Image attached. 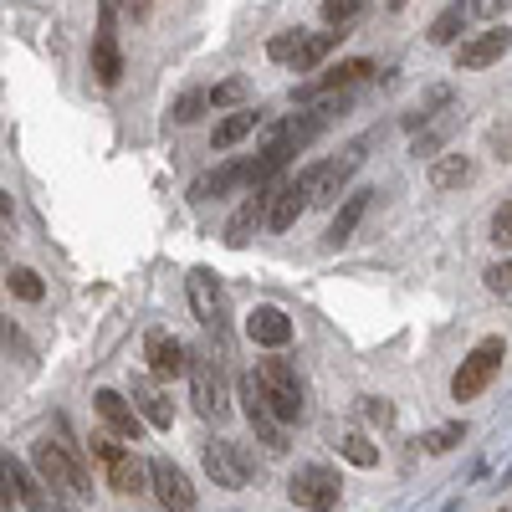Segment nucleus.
<instances>
[{
    "label": "nucleus",
    "instance_id": "38",
    "mask_svg": "<svg viewBox=\"0 0 512 512\" xmlns=\"http://www.w3.org/2000/svg\"><path fill=\"white\" fill-rule=\"evenodd\" d=\"M492 241L507 251V241H512V200H502V205L492 210Z\"/></svg>",
    "mask_w": 512,
    "mask_h": 512
},
{
    "label": "nucleus",
    "instance_id": "13",
    "mask_svg": "<svg viewBox=\"0 0 512 512\" xmlns=\"http://www.w3.org/2000/svg\"><path fill=\"white\" fill-rule=\"evenodd\" d=\"M123 400L134 405V415L144 425H154V431H169V425H175V405H169V395L159 390L154 374H134V379H128V395Z\"/></svg>",
    "mask_w": 512,
    "mask_h": 512
},
{
    "label": "nucleus",
    "instance_id": "15",
    "mask_svg": "<svg viewBox=\"0 0 512 512\" xmlns=\"http://www.w3.org/2000/svg\"><path fill=\"white\" fill-rule=\"evenodd\" d=\"M144 359H149V369H154L159 379H180L185 364H190V349H185L169 328H149V333H144Z\"/></svg>",
    "mask_w": 512,
    "mask_h": 512
},
{
    "label": "nucleus",
    "instance_id": "2",
    "mask_svg": "<svg viewBox=\"0 0 512 512\" xmlns=\"http://www.w3.org/2000/svg\"><path fill=\"white\" fill-rule=\"evenodd\" d=\"M364 149H369V139H354L338 159H318V164H308V169H303V175H292V180H297V190L308 195V205H338V195H344L349 175L364 164Z\"/></svg>",
    "mask_w": 512,
    "mask_h": 512
},
{
    "label": "nucleus",
    "instance_id": "19",
    "mask_svg": "<svg viewBox=\"0 0 512 512\" xmlns=\"http://www.w3.org/2000/svg\"><path fill=\"white\" fill-rule=\"evenodd\" d=\"M0 472H6L16 502H26L31 512H47V507H52V492H47V482L31 472V461H21V456H0Z\"/></svg>",
    "mask_w": 512,
    "mask_h": 512
},
{
    "label": "nucleus",
    "instance_id": "39",
    "mask_svg": "<svg viewBox=\"0 0 512 512\" xmlns=\"http://www.w3.org/2000/svg\"><path fill=\"white\" fill-rule=\"evenodd\" d=\"M482 277H487V292H497L502 303H507V297H512V267L502 262V267H487Z\"/></svg>",
    "mask_w": 512,
    "mask_h": 512
},
{
    "label": "nucleus",
    "instance_id": "33",
    "mask_svg": "<svg viewBox=\"0 0 512 512\" xmlns=\"http://www.w3.org/2000/svg\"><path fill=\"white\" fill-rule=\"evenodd\" d=\"M338 451H344V461H354V466H379V446L359 431H349L344 441H338Z\"/></svg>",
    "mask_w": 512,
    "mask_h": 512
},
{
    "label": "nucleus",
    "instance_id": "42",
    "mask_svg": "<svg viewBox=\"0 0 512 512\" xmlns=\"http://www.w3.org/2000/svg\"><path fill=\"white\" fill-rule=\"evenodd\" d=\"M123 6H128V16H134V21H144V16H149V0H123Z\"/></svg>",
    "mask_w": 512,
    "mask_h": 512
},
{
    "label": "nucleus",
    "instance_id": "36",
    "mask_svg": "<svg viewBox=\"0 0 512 512\" xmlns=\"http://www.w3.org/2000/svg\"><path fill=\"white\" fill-rule=\"evenodd\" d=\"M297 41H303V31H277V36L267 41V57H272V62H292Z\"/></svg>",
    "mask_w": 512,
    "mask_h": 512
},
{
    "label": "nucleus",
    "instance_id": "24",
    "mask_svg": "<svg viewBox=\"0 0 512 512\" xmlns=\"http://www.w3.org/2000/svg\"><path fill=\"white\" fill-rule=\"evenodd\" d=\"M472 16H477V0H451V6L431 21V31H425V36H431V47H451V41L472 26Z\"/></svg>",
    "mask_w": 512,
    "mask_h": 512
},
{
    "label": "nucleus",
    "instance_id": "10",
    "mask_svg": "<svg viewBox=\"0 0 512 512\" xmlns=\"http://www.w3.org/2000/svg\"><path fill=\"white\" fill-rule=\"evenodd\" d=\"M236 400H241V410H246V420H251V431H256V441H262L267 451H287V425L267 410V400H262V384H256V374L246 369L241 379H236Z\"/></svg>",
    "mask_w": 512,
    "mask_h": 512
},
{
    "label": "nucleus",
    "instance_id": "30",
    "mask_svg": "<svg viewBox=\"0 0 512 512\" xmlns=\"http://www.w3.org/2000/svg\"><path fill=\"white\" fill-rule=\"evenodd\" d=\"M456 118H461V108L441 113V123H431V128H425V134L415 139V149H410V154H415V159H420V154H425V159H436V149H441V144L451 139V128H456Z\"/></svg>",
    "mask_w": 512,
    "mask_h": 512
},
{
    "label": "nucleus",
    "instance_id": "14",
    "mask_svg": "<svg viewBox=\"0 0 512 512\" xmlns=\"http://www.w3.org/2000/svg\"><path fill=\"white\" fill-rule=\"evenodd\" d=\"M507 47H512V31H507V21H497V26L477 31L472 41H461V47H456V72H482V67L502 62Z\"/></svg>",
    "mask_w": 512,
    "mask_h": 512
},
{
    "label": "nucleus",
    "instance_id": "41",
    "mask_svg": "<svg viewBox=\"0 0 512 512\" xmlns=\"http://www.w3.org/2000/svg\"><path fill=\"white\" fill-rule=\"evenodd\" d=\"M0 344H21V333H16V323H6V318H0Z\"/></svg>",
    "mask_w": 512,
    "mask_h": 512
},
{
    "label": "nucleus",
    "instance_id": "17",
    "mask_svg": "<svg viewBox=\"0 0 512 512\" xmlns=\"http://www.w3.org/2000/svg\"><path fill=\"white\" fill-rule=\"evenodd\" d=\"M303 210H308V195L303 190H297V180H277V185H267V231H292L297 226V216H303Z\"/></svg>",
    "mask_w": 512,
    "mask_h": 512
},
{
    "label": "nucleus",
    "instance_id": "18",
    "mask_svg": "<svg viewBox=\"0 0 512 512\" xmlns=\"http://www.w3.org/2000/svg\"><path fill=\"white\" fill-rule=\"evenodd\" d=\"M246 338L256 349H287L292 344V318L282 313V308H251L246 313Z\"/></svg>",
    "mask_w": 512,
    "mask_h": 512
},
{
    "label": "nucleus",
    "instance_id": "8",
    "mask_svg": "<svg viewBox=\"0 0 512 512\" xmlns=\"http://www.w3.org/2000/svg\"><path fill=\"white\" fill-rule=\"evenodd\" d=\"M200 461H205V477L216 482V487H226V492L256 487V461H251V451L236 446V441H205Z\"/></svg>",
    "mask_w": 512,
    "mask_h": 512
},
{
    "label": "nucleus",
    "instance_id": "1",
    "mask_svg": "<svg viewBox=\"0 0 512 512\" xmlns=\"http://www.w3.org/2000/svg\"><path fill=\"white\" fill-rule=\"evenodd\" d=\"M31 472L52 487V497H93V472H88V461L67 456L52 436H41V441L31 446Z\"/></svg>",
    "mask_w": 512,
    "mask_h": 512
},
{
    "label": "nucleus",
    "instance_id": "31",
    "mask_svg": "<svg viewBox=\"0 0 512 512\" xmlns=\"http://www.w3.org/2000/svg\"><path fill=\"white\" fill-rule=\"evenodd\" d=\"M461 441H466V425L451 420V425H436V431H425V436H420V451H425V456H446V451H456Z\"/></svg>",
    "mask_w": 512,
    "mask_h": 512
},
{
    "label": "nucleus",
    "instance_id": "28",
    "mask_svg": "<svg viewBox=\"0 0 512 512\" xmlns=\"http://www.w3.org/2000/svg\"><path fill=\"white\" fill-rule=\"evenodd\" d=\"M451 108H456V93H451V88H425L420 103L405 113V128H425V123H436V118L451 113Z\"/></svg>",
    "mask_w": 512,
    "mask_h": 512
},
{
    "label": "nucleus",
    "instance_id": "44",
    "mask_svg": "<svg viewBox=\"0 0 512 512\" xmlns=\"http://www.w3.org/2000/svg\"><path fill=\"white\" fill-rule=\"evenodd\" d=\"M47 512H77V507H72L67 497H52V507H47Z\"/></svg>",
    "mask_w": 512,
    "mask_h": 512
},
{
    "label": "nucleus",
    "instance_id": "29",
    "mask_svg": "<svg viewBox=\"0 0 512 512\" xmlns=\"http://www.w3.org/2000/svg\"><path fill=\"white\" fill-rule=\"evenodd\" d=\"M246 98H251V82L246 77H226V82H216V88L205 93V103L216 108V113H236V108H246Z\"/></svg>",
    "mask_w": 512,
    "mask_h": 512
},
{
    "label": "nucleus",
    "instance_id": "45",
    "mask_svg": "<svg viewBox=\"0 0 512 512\" xmlns=\"http://www.w3.org/2000/svg\"><path fill=\"white\" fill-rule=\"evenodd\" d=\"M11 210H16V205H11V195H6V190H0V221H6V216H11Z\"/></svg>",
    "mask_w": 512,
    "mask_h": 512
},
{
    "label": "nucleus",
    "instance_id": "32",
    "mask_svg": "<svg viewBox=\"0 0 512 512\" xmlns=\"http://www.w3.org/2000/svg\"><path fill=\"white\" fill-rule=\"evenodd\" d=\"M364 11H369V6H359V0H323V21H328V31H349Z\"/></svg>",
    "mask_w": 512,
    "mask_h": 512
},
{
    "label": "nucleus",
    "instance_id": "25",
    "mask_svg": "<svg viewBox=\"0 0 512 512\" xmlns=\"http://www.w3.org/2000/svg\"><path fill=\"white\" fill-rule=\"evenodd\" d=\"M93 77L103 82V88H118V77H123L118 31H93Z\"/></svg>",
    "mask_w": 512,
    "mask_h": 512
},
{
    "label": "nucleus",
    "instance_id": "6",
    "mask_svg": "<svg viewBox=\"0 0 512 512\" xmlns=\"http://www.w3.org/2000/svg\"><path fill=\"white\" fill-rule=\"evenodd\" d=\"M93 456L103 461V477L113 482V492H149V461L144 456H134V446H123V441H113L108 431H98L93 441Z\"/></svg>",
    "mask_w": 512,
    "mask_h": 512
},
{
    "label": "nucleus",
    "instance_id": "35",
    "mask_svg": "<svg viewBox=\"0 0 512 512\" xmlns=\"http://www.w3.org/2000/svg\"><path fill=\"white\" fill-rule=\"evenodd\" d=\"M205 88H185L180 98H175V123H200L205 118Z\"/></svg>",
    "mask_w": 512,
    "mask_h": 512
},
{
    "label": "nucleus",
    "instance_id": "23",
    "mask_svg": "<svg viewBox=\"0 0 512 512\" xmlns=\"http://www.w3.org/2000/svg\"><path fill=\"white\" fill-rule=\"evenodd\" d=\"M349 31H303V41H297L292 52V72H318L328 52H338V41H344Z\"/></svg>",
    "mask_w": 512,
    "mask_h": 512
},
{
    "label": "nucleus",
    "instance_id": "40",
    "mask_svg": "<svg viewBox=\"0 0 512 512\" xmlns=\"http://www.w3.org/2000/svg\"><path fill=\"white\" fill-rule=\"evenodd\" d=\"M492 149H497V159L507 164V123H492Z\"/></svg>",
    "mask_w": 512,
    "mask_h": 512
},
{
    "label": "nucleus",
    "instance_id": "27",
    "mask_svg": "<svg viewBox=\"0 0 512 512\" xmlns=\"http://www.w3.org/2000/svg\"><path fill=\"white\" fill-rule=\"evenodd\" d=\"M256 123H262V113H256V108H236V113H226V118L216 123V134H210V144H216V149L226 154V149H236L246 134H256Z\"/></svg>",
    "mask_w": 512,
    "mask_h": 512
},
{
    "label": "nucleus",
    "instance_id": "5",
    "mask_svg": "<svg viewBox=\"0 0 512 512\" xmlns=\"http://www.w3.org/2000/svg\"><path fill=\"white\" fill-rule=\"evenodd\" d=\"M190 395H195V410L205 420H226L231 415V395H226V374H221V359H210V349H190Z\"/></svg>",
    "mask_w": 512,
    "mask_h": 512
},
{
    "label": "nucleus",
    "instance_id": "11",
    "mask_svg": "<svg viewBox=\"0 0 512 512\" xmlns=\"http://www.w3.org/2000/svg\"><path fill=\"white\" fill-rule=\"evenodd\" d=\"M149 492L159 497V507L164 512H195L200 507V497H195V482L180 472L175 461H149Z\"/></svg>",
    "mask_w": 512,
    "mask_h": 512
},
{
    "label": "nucleus",
    "instance_id": "22",
    "mask_svg": "<svg viewBox=\"0 0 512 512\" xmlns=\"http://www.w3.org/2000/svg\"><path fill=\"white\" fill-rule=\"evenodd\" d=\"M477 175V164L472 154H461V149H446L431 159V169H425V180H431V190H461V185H472Z\"/></svg>",
    "mask_w": 512,
    "mask_h": 512
},
{
    "label": "nucleus",
    "instance_id": "4",
    "mask_svg": "<svg viewBox=\"0 0 512 512\" xmlns=\"http://www.w3.org/2000/svg\"><path fill=\"white\" fill-rule=\"evenodd\" d=\"M507 364V338H482V344L461 359V369L451 374V400H482L487 395V384L502 374Z\"/></svg>",
    "mask_w": 512,
    "mask_h": 512
},
{
    "label": "nucleus",
    "instance_id": "26",
    "mask_svg": "<svg viewBox=\"0 0 512 512\" xmlns=\"http://www.w3.org/2000/svg\"><path fill=\"white\" fill-rule=\"evenodd\" d=\"M236 185H246V159H226L216 175H200V180L190 185V195H195V200H216V195H226V190H236Z\"/></svg>",
    "mask_w": 512,
    "mask_h": 512
},
{
    "label": "nucleus",
    "instance_id": "7",
    "mask_svg": "<svg viewBox=\"0 0 512 512\" xmlns=\"http://www.w3.org/2000/svg\"><path fill=\"white\" fill-rule=\"evenodd\" d=\"M369 77H374V62H369V57H349V62H338V67L308 77V82H297L292 103L308 108V103H323V98H344L349 88H359V82H369Z\"/></svg>",
    "mask_w": 512,
    "mask_h": 512
},
{
    "label": "nucleus",
    "instance_id": "43",
    "mask_svg": "<svg viewBox=\"0 0 512 512\" xmlns=\"http://www.w3.org/2000/svg\"><path fill=\"white\" fill-rule=\"evenodd\" d=\"M16 502V492H11V482H6V472H0V507H11Z\"/></svg>",
    "mask_w": 512,
    "mask_h": 512
},
{
    "label": "nucleus",
    "instance_id": "20",
    "mask_svg": "<svg viewBox=\"0 0 512 512\" xmlns=\"http://www.w3.org/2000/svg\"><path fill=\"white\" fill-rule=\"evenodd\" d=\"M262 221H267V185L262 190H246V200L236 205V216L226 221V246H251V236L262 231Z\"/></svg>",
    "mask_w": 512,
    "mask_h": 512
},
{
    "label": "nucleus",
    "instance_id": "34",
    "mask_svg": "<svg viewBox=\"0 0 512 512\" xmlns=\"http://www.w3.org/2000/svg\"><path fill=\"white\" fill-rule=\"evenodd\" d=\"M11 292L21 297V303H41V297H47V282H41L31 267H11Z\"/></svg>",
    "mask_w": 512,
    "mask_h": 512
},
{
    "label": "nucleus",
    "instance_id": "9",
    "mask_svg": "<svg viewBox=\"0 0 512 512\" xmlns=\"http://www.w3.org/2000/svg\"><path fill=\"white\" fill-rule=\"evenodd\" d=\"M287 497L297 507H308V512H333L338 497H344V482H338L333 466H297V472L287 477Z\"/></svg>",
    "mask_w": 512,
    "mask_h": 512
},
{
    "label": "nucleus",
    "instance_id": "37",
    "mask_svg": "<svg viewBox=\"0 0 512 512\" xmlns=\"http://www.w3.org/2000/svg\"><path fill=\"white\" fill-rule=\"evenodd\" d=\"M359 410H364L369 425H395V405H390V400H379V395H364Z\"/></svg>",
    "mask_w": 512,
    "mask_h": 512
},
{
    "label": "nucleus",
    "instance_id": "16",
    "mask_svg": "<svg viewBox=\"0 0 512 512\" xmlns=\"http://www.w3.org/2000/svg\"><path fill=\"white\" fill-rule=\"evenodd\" d=\"M93 410H98L103 431H108L113 441H139V436H144V420L134 415V405H128L118 390H98V395H93Z\"/></svg>",
    "mask_w": 512,
    "mask_h": 512
},
{
    "label": "nucleus",
    "instance_id": "21",
    "mask_svg": "<svg viewBox=\"0 0 512 512\" xmlns=\"http://www.w3.org/2000/svg\"><path fill=\"white\" fill-rule=\"evenodd\" d=\"M369 195H374V190H349V195H344V205L333 210V221H328V231H323V241H328V246H344V241H354L359 221L369 216Z\"/></svg>",
    "mask_w": 512,
    "mask_h": 512
},
{
    "label": "nucleus",
    "instance_id": "3",
    "mask_svg": "<svg viewBox=\"0 0 512 512\" xmlns=\"http://www.w3.org/2000/svg\"><path fill=\"white\" fill-rule=\"evenodd\" d=\"M256 384H262V400H267V410L282 420V425H292V420H303L308 415V400H303V379H297V369L287 364V359H256Z\"/></svg>",
    "mask_w": 512,
    "mask_h": 512
},
{
    "label": "nucleus",
    "instance_id": "12",
    "mask_svg": "<svg viewBox=\"0 0 512 512\" xmlns=\"http://www.w3.org/2000/svg\"><path fill=\"white\" fill-rule=\"evenodd\" d=\"M185 287H190V313H195L205 328L226 333V292H221L216 272H210V267H195V272L185 277Z\"/></svg>",
    "mask_w": 512,
    "mask_h": 512
},
{
    "label": "nucleus",
    "instance_id": "46",
    "mask_svg": "<svg viewBox=\"0 0 512 512\" xmlns=\"http://www.w3.org/2000/svg\"><path fill=\"white\" fill-rule=\"evenodd\" d=\"M359 6H374V0H359Z\"/></svg>",
    "mask_w": 512,
    "mask_h": 512
}]
</instances>
